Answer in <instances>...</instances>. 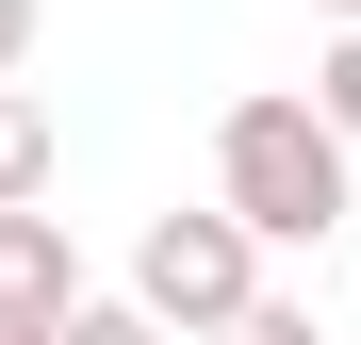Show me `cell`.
I'll use <instances>...</instances> for the list:
<instances>
[{
	"label": "cell",
	"instance_id": "cell-6",
	"mask_svg": "<svg viewBox=\"0 0 361 345\" xmlns=\"http://www.w3.org/2000/svg\"><path fill=\"white\" fill-rule=\"evenodd\" d=\"M214 345H329V329H312V296H247V313H230Z\"/></svg>",
	"mask_w": 361,
	"mask_h": 345
},
{
	"label": "cell",
	"instance_id": "cell-9",
	"mask_svg": "<svg viewBox=\"0 0 361 345\" xmlns=\"http://www.w3.org/2000/svg\"><path fill=\"white\" fill-rule=\"evenodd\" d=\"M312 17H329V33H361V0H312Z\"/></svg>",
	"mask_w": 361,
	"mask_h": 345
},
{
	"label": "cell",
	"instance_id": "cell-3",
	"mask_svg": "<svg viewBox=\"0 0 361 345\" xmlns=\"http://www.w3.org/2000/svg\"><path fill=\"white\" fill-rule=\"evenodd\" d=\"M82 313V247H66V214H0V345H49Z\"/></svg>",
	"mask_w": 361,
	"mask_h": 345
},
{
	"label": "cell",
	"instance_id": "cell-4",
	"mask_svg": "<svg viewBox=\"0 0 361 345\" xmlns=\"http://www.w3.org/2000/svg\"><path fill=\"white\" fill-rule=\"evenodd\" d=\"M0 214H49V115L0 83Z\"/></svg>",
	"mask_w": 361,
	"mask_h": 345
},
{
	"label": "cell",
	"instance_id": "cell-1",
	"mask_svg": "<svg viewBox=\"0 0 361 345\" xmlns=\"http://www.w3.org/2000/svg\"><path fill=\"white\" fill-rule=\"evenodd\" d=\"M214 214L247 230V247H329L345 230V132L312 99H279V83L230 99L214 115Z\"/></svg>",
	"mask_w": 361,
	"mask_h": 345
},
{
	"label": "cell",
	"instance_id": "cell-5",
	"mask_svg": "<svg viewBox=\"0 0 361 345\" xmlns=\"http://www.w3.org/2000/svg\"><path fill=\"white\" fill-rule=\"evenodd\" d=\"M312 115H329L345 164H361V33H329V49H312Z\"/></svg>",
	"mask_w": 361,
	"mask_h": 345
},
{
	"label": "cell",
	"instance_id": "cell-2",
	"mask_svg": "<svg viewBox=\"0 0 361 345\" xmlns=\"http://www.w3.org/2000/svg\"><path fill=\"white\" fill-rule=\"evenodd\" d=\"M247 296H263V247H247V230H230L214 198H197V214H148V230H132V313H148L164 345H214V329L247 313Z\"/></svg>",
	"mask_w": 361,
	"mask_h": 345
},
{
	"label": "cell",
	"instance_id": "cell-7",
	"mask_svg": "<svg viewBox=\"0 0 361 345\" xmlns=\"http://www.w3.org/2000/svg\"><path fill=\"white\" fill-rule=\"evenodd\" d=\"M49 345H164V329H148L132 296H82V313H66V329H49Z\"/></svg>",
	"mask_w": 361,
	"mask_h": 345
},
{
	"label": "cell",
	"instance_id": "cell-8",
	"mask_svg": "<svg viewBox=\"0 0 361 345\" xmlns=\"http://www.w3.org/2000/svg\"><path fill=\"white\" fill-rule=\"evenodd\" d=\"M33 66V0H0V83H17Z\"/></svg>",
	"mask_w": 361,
	"mask_h": 345
}]
</instances>
